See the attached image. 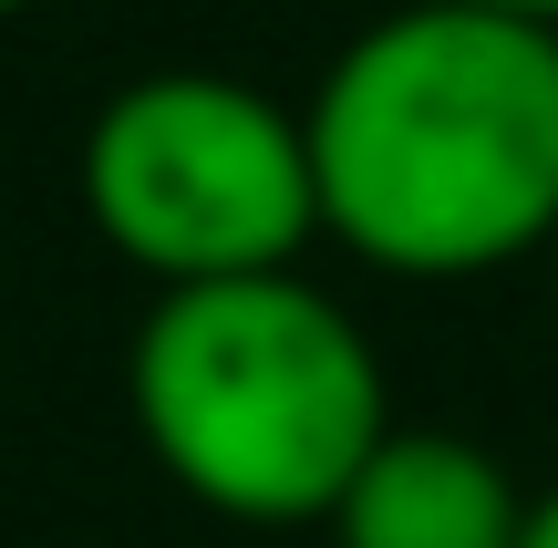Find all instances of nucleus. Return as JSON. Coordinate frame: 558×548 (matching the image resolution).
<instances>
[{
  "mask_svg": "<svg viewBox=\"0 0 558 548\" xmlns=\"http://www.w3.org/2000/svg\"><path fill=\"white\" fill-rule=\"evenodd\" d=\"M331 548H518L527 487L445 425H393L331 497Z\"/></svg>",
  "mask_w": 558,
  "mask_h": 548,
  "instance_id": "nucleus-4",
  "label": "nucleus"
},
{
  "mask_svg": "<svg viewBox=\"0 0 558 548\" xmlns=\"http://www.w3.org/2000/svg\"><path fill=\"white\" fill-rule=\"evenodd\" d=\"M320 239L393 280H476L558 228V21L403 0L300 103Z\"/></svg>",
  "mask_w": 558,
  "mask_h": 548,
  "instance_id": "nucleus-1",
  "label": "nucleus"
},
{
  "mask_svg": "<svg viewBox=\"0 0 558 548\" xmlns=\"http://www.w3.org/2000/svg\"><path fill=\"white\" fill-rule=\"evenodd\" d=\"M518 548H558V487H548V497H527V528H518Z\"/></svg>",
  "mask_w": 558,
  "mask_h": 548,
  "instance_id": "nucleus-5",
  "label": "nucleus"
},
{
  "mask_svg": "<svg viewBox=\"0 0 558 548\" xmlns=\"http://www.w3.org/2000/svg\"><path fill=\"white\" fill-rule=\"evenodd\" d=\"M0 11H21V0H0Z\"/></svg>",
  "mask_w": 558,
  "mask_h": 548,
  "instance_id": "nucleus-8",
  "label": "nucleus"
},
{
  "mask_svg": "<svg viewBox=\"0 0 558 548\" xmlns=\"http://www.w3.org/2000/svg\"><path fill=\"white\" fill-rule=\"evenodd\" d=\"M497 11H527V21H558V0H497Z\"/></svg>",
  "mask_w": 558,
  "mask_h": 548,
  "instance_id": "nucleus-6",
  "label": "nucleus"
},
{
  "mask_svg": "<svg viewBox=\"0 0 558 548\" xmlns=\"http://www.w3.org/2000/svg\"><path fill=\"white\" fill-rule=\"evenodd\" d=\"M124 404L145 455L248 528L331 517L352 466L393 435L373 331L300 269L156 290L124 342Z\"/></svg>",
  "mask_w": 558,
  "mask_h": 548,
  "instance_id": "nucleus-2",
  "label": "nucleus"
},
{
  "mask_svg": "<svg viewBox=\"0 0 558 548\" xmlns=\"http://www.w3.org/2000/svg\"><path fill=\"white\" fill-rule=\"evenodd\" d=\"M83 218L156 290L300 269L320 239L300 103L239 73H135L83 124Z\"/></svg>",
  "mask_w": 558,
  "mask_h": 548,
  "instance_id": "nucleus-3",
  "label": "nucleus"
},
{
  "mask_svg": "<svg viewBox=\"0 0 558 548\" xmlns=\"http://www.w3.org/2000/svg\"><path fill=\"white\" fill-rule=\"evenodd\" d=\"M538 259H548V290H558V228H548V248H538Z\"/></svg>",
  "mask_w": 558,
  "mask_h": 548,
  "instance_id": "nucleus-7",
  "label": "nucleus"
}]
</instances>
